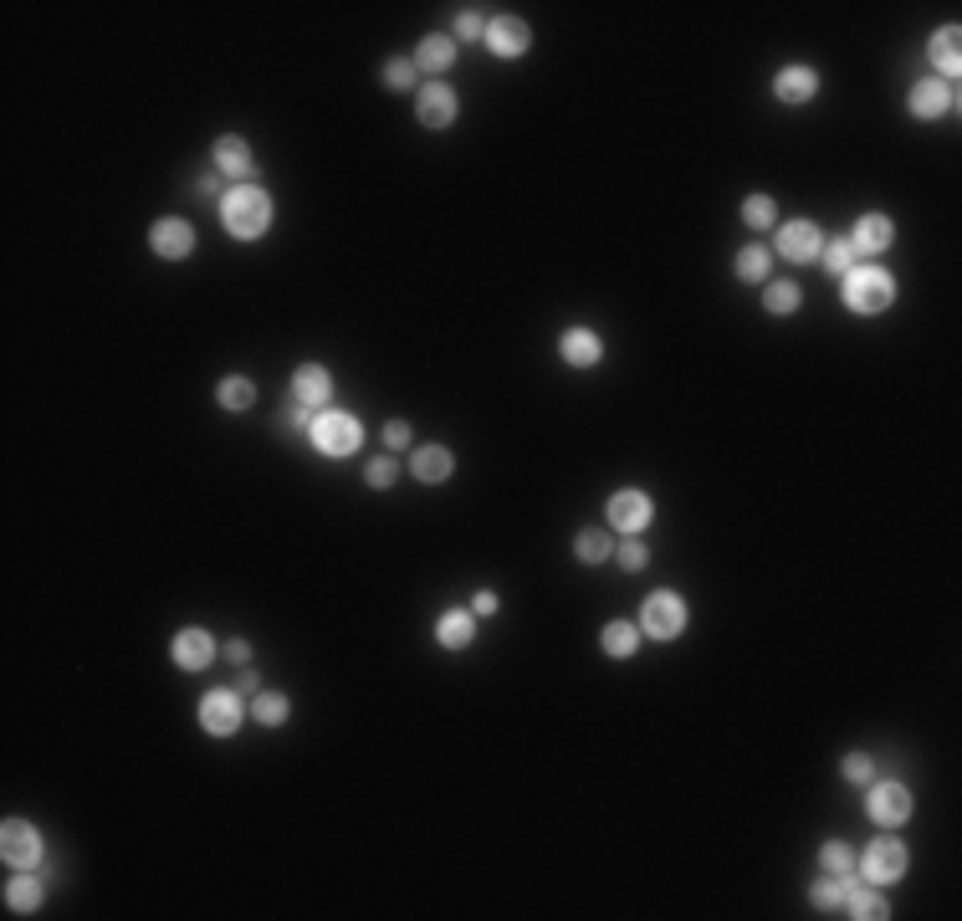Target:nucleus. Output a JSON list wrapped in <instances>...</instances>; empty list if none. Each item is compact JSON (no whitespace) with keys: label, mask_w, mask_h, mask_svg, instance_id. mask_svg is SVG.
<instances>
[{"label":"nucleus","mask_w":962,"mask_h":921,"mask_svg":"<svg viewBox=\"0 0 962 921\" xmlns=\"http://www.w3.org/2000/svg\"><path fill=\"white\" fill-rule=\"evenodd\" d=\"M221 226H226L236 241H256L261 231L272 226V200L261 195L256 185H236V190L221 200Z\"/></svg>","instance_id":"1"},{"label":"nucleus","mask_w":962,"mask_h":921,"mask_svg":"<svg viewBox=\"0 0 962 921\" xmlns=\"http://www.w3.org/2000/svg\"><path fill=\"white\" fill-rule=\"evenodd\" d=\"M308 435H313V446H318L323 456H354V451L364 446V425H359L354 415H343V410H318L313 425H308Z\"/></svg>","instance_id":"2"},{"label":"nucleus","mask_w":962,"mask_h":921,"mask_svg":"<svg viewBox=\"0 0 962 921\" xmlns=\"http://www.w3.org/2000/svg\"><path fill=\"white\" fill-rule=\"evenodd\" d=\"M891 297H896L891 272H881V267L845 272V307L850 313H881V307H891Z\"/></svg>","instance_id":"3"},{"label":"nucleus","mask_w":962,"mask_h":921,"mask_svg":"<svg viewBox=\"0 0 962 921\" xmlns=\"http://www.w3.org/2000/svg\"><path fill=\"white\" fill-rule=\"evenodd\" d=\"M640 630H645L650 640H676V635L686 630V604H681L676 594H650V599L640 604Z\"/></svg>","instance_id":"4"},{"label":"nucleus","mask_w":962,"mask_h":921,"mask_svg":"<svg viewBox=\"0 0 962 921\" xmlns=\"http://www.w3.org/2000/svg\"><path fill=\"white\" fill-rule=\"evenodd\" d=\"M241 717H246V701H241L236 691H205V701H200V727H205L210 737H231V732L241 727Z\"/></svg>","instance_id":"5"},{"label":"nucleus","mask_w":962,"mask_h":921,"mask_svg":"<svg viewBox=\"0 0 962 921\" xmlns=\"http://www.w3.org/2000/svg\"><path fill=\"white\" fill-rule=\"evenodd\" d=\"M0 855H6L11 870H36L41 865V835L21 819H6V829H0Z\"/></svg>","instance_id":"6"},{"label":"nucleus","mask_w":962,"mask_h":921,"mask_svg":"<svg viewBox=\"0 0 962 921\" xmlns=\"http://www.w3.org/2000/svg\"><path fill=\"white\" fill-rule=\"evenodd\" d=\"M860 870H865L870 886H891V881H901V875H906V850H901L896 840H876V845L865 850Z\"/></svg>","instance_id":"7"},{"label":"nucleus","mask_w":962,"mask_h":921,"mask_svg":"<svg viewBox=\"0 0 962 921\" xmlns=\"http://www.w3.org/2000/svg\"><path fill=\"white\" fill-rule=\"evenodd\" d=\"M655 517V502L645 492H615L609 497V522H615L620 533H645Z\"/></svg>","instance_id":"8"},{"label":"nucleus","mask_w":962,"mask_h":921,"mask_svg":"<svg viewBox=\"0 0 962 921\" xmlns=\"http://www.w3.org/2000/svg\"><path fill=\"white\" fill-rule=\"evenodd\" d=\"M487 47L512 62V57H522V52L533 47V31L522 26L517 16H497V21H487Z\"/></svg>","instance_id":"9"},{"label":"nucleus","mask_w":962,"mask_h":921,"mask_svg":"<svg viewBox=\"0 0 962 921\" xmlns=\"http://www.w3.org/2000/svg\"><path fill=\"white\" fill-rule=\"evenodd\" d=\"M819 246H824V236H819L814 221H789L778 231V256L783 261H809V256H819Z\"/></svg>","instance_id":"10"},{"label":"nucleus","mask_w":962,"mask_h":921,"mask_svg":"<svg viewBox=\"0 0 962 921\" xmlns=\"http://www.w3.org/2000/svg\"><path fill=\"white\" fill-rule=\"evenodd\" d=\"M328 394H333V374H328L323 364H302V369L292 374V400H302L308 410H323Z\"/></svg>","instance_id":"11"},{"label":"nucleus","mask_w":962,"mask_h":921,"mask_svg":"<svg viewBox=\"0 0 962 921\" xmlns=\"http://www.w3.org/2000/svg\"><path fill=\"white\" fill-rule=\"evenodd\" d=\"M149 246H154V256H164V261H185V256L195 251V231H190L185 221H159V226L149 231Z\"/></svg>","instance_id":"12"},{"label":"nucleus","mask_w":962,"mask_h":921,"mask_svg":"<svg viewBox=\"0 0 962 921\" xmlns=\"http://www.w3.org/2000/svg\"><path fill=\"white\" fill-rule=\"evenodd\" d=\"M420 123H425V128H451V123H456V93H451L446 82L420 87Z\"/></svg>","instance_id":"13"},{"label":"nucleus","mask_w":962,"mask_h":921,"mask_svg":"<svg viewBox=\"0 0 962 921\" xmlns=\"http://www.w3.org/2000/svg\"><path fill=\"white\" fill-rule=\"evenodd\" d=\"M911 814V794L901 783H876L870 788V819L876 824H901Z\"/></svg>","instance_id":"14"},{"label":"nucleus","mask_w":962,"mask_h":921,"mask_svg":"<svg viewBox=\"0 0 962 921\" xmlns=\"http://www.w3.org/2000/svg\"><path fill=\"white\" fill-rule=\"evenodd\" d=\"M210 655H215V640L205 630H180V635H174V666H180V671H205Z\"/></svg>","instance_id":"15"},{"label":"nucleus","mask_w":962,"mask_h":921,"mask_svg":"<svg viewBox=\"0 0 962 921\" xmlns=\"http://www.w3.org/2000/svg\"><path fill=\"white\" fill-rule=\"evenodd\" d=\"M947 108H952V82L927 77V82L911 87V113H916V118H942Z\"/></svg>","instance_id":"16"},{"label":"nucleus","mask_w":962,"mask_h":921,"mask_svg":"<svg viewBox=\"0 0 962 921\" xmlns=\"http://www.w3.org/2000/svg\"><path fill=\"white\" fill-rule=\"evenodd\" d=\"M855 251L870 256V251H886L896 241V226H891V215H860V226H855Z\"/></svg>","instance_id":"17"},{"label":"nucleus","mask_w":962,"mask_h":921,"mask_svg":"<svg viewBox=\"0 0 962 921\" xmlns=\"http://www.w3.org/2000/svg\"><path fill=\"white\" fill-rule=\"evenodd\" d=\"M599 354H604V343H599L589 328H568V333H563V359L574 364V369H594Z\"/></svg>","instance_id":"18"},{"label":"nucleus","mask_w":962,"mask_h":921,"mask_svg":"<svg viewBox=\"0 0 962 921\" xmlns=\"http://www.w3.org/2000/svg\"><path fill=\"white\" fill-rule=\"evenodd\" d=\"M435 635H441L446 650H466L471 635H476V614H471V609H446L441 625H435Z\"/></svg>","instance_id":"19"},{"label":"nucleus","mask_w":962,"mask_h":921,"mask_svg":"<svg viewBox=\"0 0 962 921\" xmlns=\"http://www.w3.org/2000/svg\"><path fill=\"white\" fill-rule=\"evenodd\" d=\"M773 93H778L783 103H809V98L819 93V77H814L809 67H789V72H778Z\"/></svg>","instance_id":"20"},{"label":"nucleus","mask_w":962,"mask_h":921,"mask_svg":"<svg viewBox=\"0 0 962 921\" xmlns=\"http://www.w3.org/2000/svg\"><path fill=\"white\" fill-rule=\"evenodd\" d=\"M215 164H221V174H231V180H246V174H256L246 139H221V144H215Z\"/></svg>","instance_id":"21"},{"label":"nucleus","mask_w":962,"mask_h":921,"mask_svg":"<svg viewBox=\"0 0 962 921\" xmlns=\"http://www.w3.org/2000/svg\"><path fill=\"white\" fill-rule=\"evenodd\" d=\"M845 911L860 916V921H876V916H886V901L876 896V886H855L845 875Z\"/></svg>","instance_id":"22"},{"label":"nucleus","mask_w":962,"mask_h":921,"mask_svg":"<svg viewBox=\"0 0 962 921\" xmlns=\"http://www.w3.org/2000/svg\"><path fill=\"white\" fill-rule=\"evenodd\" d=\"M451 471H456V456L446 446H420L415 451V476L420 481H446Z\"/></svg>","instance_id":"23"},{"label":"nucleus","mask_w":962,"mask_h":921,"mask_svg":"<svg viewBox=\"0 0 962 921\" xmlns=\"http://www.w3.org/2000/svg\"><path fill=\"white\" fill-rule=\"evenodd\" d=\"M451 62H456V36H425V41H420L415 67H425V72H446Z\"/></svg>","instance_id":"24"},{"label":"nucleus","mask_w":962,"mask_h":921,"mask_svg":"<svg viewBox=\"0 0 962 921\" xmlns=\"http://www.w3.org/2000/svg\"><path fill=\"white\" fill-rule=\"evenodd\" d=\"M957 47H962V31H957V26H942V31L932 36V62H937L947 77H957V67H962Z\"/></svg>","instance_id":"25"},{"label":"nucleus","mask_w":962,"mask_h":921,"mask_svg":"<svg viewBox=\"0 0 962 921\" xmlns=\"http://www.w3.org/2000/svg\"><path fill=\"white\" fill-rule=\"evenodd\" d=\"M640 645V625H604V655H615V661H630Z\"/></svg>","instance_id":"26"},{"label":"nucleus","mask_w":962,"mask_h":921,"mask_svg":"<svg viewBox=\"0 0 962 921\" xmlns=\"http://www.w3.org/2000/svg\"><path fill=\"white\" fill-rule=\"evenodd\" d=\"M819 261H824L829 272H855L860 251H855V241H850V236H835V241H824V246H819Z\"/></svg>","instance_id":"27"},{"label":"nucleus","mask_w":962,"mask_h":921,"mask_svg":"<svg viewBox=\"0 0 962 921\" xmlns=\"http://www.w3.org/2000/svg\"><path fill=\"white\" fill-rule=\"evenodd\" d=\"M819 870H824V875H840V881H845V875L855 870V850H850L845 840H829V845L819 850Z\"/></svg>","instance_id":"28"},{"label":"nucleus","mask_w":962,"mask_h":921,"mask_svg":"<svg viewBox=\"0 0 962 921\" xmlns=\"http://www.w3.org/2000/svg\"><path fill=\"white\" fill-rule=\"evenodd\" d=\"M6 906H11V911H21V916H31V911L41 906V886L31 881V875H16V881L6 886Z\"/></svg>","instance_id":"29"},{"label":"nucleus","mask_w":962,"mask_h":921,"mask_svg":"<svg viewBox=\"0 0 962 921\" xmlns=\"http://www.w3.org/2000/svg\"><path fill=\"white\" fill-rule=\"evenodd\" d=\"M251 400H256V384L246 374H226L221 379V405L226 410H251Z\"/></svg>","instance_id":"30"},{"label":"nucleus","mask_w":962,"mask_h":921,"mask_svg":"<svg viewBox=\"0 0 962 921\" xmlns=\"http://www.w3.org/2000/svg\"><path fill=\"white\" fill-rule=\"evenodd\" d=\"M251 717H256L261 727H282V722H287V696H282V691H261L256 707H251Z\"/></svg>","instance_id":"31"},{"label":"nucleus","mask_w":962,"mask_h":921,"mask_svg":"<svg viewBox=\"0 0 962 921\" xmlns=\"http://www.w3.org/2000/svg\"><path fill=\"white\" fill-rule=\"evenodd\" d=\"M814 906L819 911H845V881H840V875H824V881H814Z\"/></svg>","instance_id":"32"},{"label":"nucleus","mask_w":962,"mask_h":921,"mask_svg":"<svg viewBox=\"0 0 962 921\" xmlns=\"http://www.w3.org/2000/svg\"><path fill=\"white\" fill-rule=\"evenodd\" d=\"M799 297H804L799 282H768V297H763V302H768V313H794Z\"/></svg>","instance_id":"33"},{"label":"nucleus","mask_w":962,"mask_h":921,"mask_svg":"<svg viewBox=\"0 0 962 921\" xmlns=\"http://www.w3.org/2000/svg\"><path fill=\"white\" fill-rule=\"evenodd\" d=\"M737 277H742V282H763V277H768V251H763V246L742 251V256H737Z\"/></svg>","instance_id":"34"},{"label":"nucleus","mask_w":962,"mask_h":921,"mask_svg":"<svg viewBox=\"0 0 962 921\" xmlns=\"http://www.w3.org/2000/svg\"><path fill=\"white\" fill-rule=\"evenodd\" d=\"M773 215H778V205H773L768 195H748V205H742V221H748L753 231L773 226Z\"/></svg>","instance_id":"35"},{"label":"nucleus","mask_w":962,"mask_h":921,"mask_svg":"<svg viewBox=\"0 0 962 921\" xmlns=\"http://www.w3.org/2000/svg\"><path fill=\"white\" fill-rule=\"evenodd\" d=\"M415 72H420L415 62H405V57H395V62H389V67H384V82H389V87H395V93H405V87H415Z\"/></svg>","instance_id":"36"},{"label":"nucleus","mask_w":962,"mask_h":921,"mask_svg":"<svg viewBox=\"0 0 962 921\" xmlns=\"http://www.w3.org/2000/svg\"><path fill=\"white\" fill-rule=\"evenodd\" d=\"M604 553H609V538H604L599 528H589V533H579V558H584V563H599Z\"/></svg>","instance_id":"37"},{"label":"nucleus","mask_w":962,"mask_h":921,"mask_svg":"<svg viewBox=\"0 0 962 921\" xmlns=\"http://www.w3.org/2000/svg\"><path fill=\"white\" fill-rule=\"evenodd\" d=\"M840 773H845L850 783H870V773H876V763H870L865 753H850V758L840 763Z\"/></svg>","instance_id":"38"},{"label":"nucleus","mask_w":962,"mask_h":921,"mask_svg":"<svg viewBox=\"0 0 962 921\" xmlns=\"http://www.w3.org/2000/svg\"><path fill=\"white\" fill-rule=\"evenodd\" d=\"M395 461H369V471H364V481H369V487H389V481H395Z\"/></svg>","instance_id":"39"},{"label":"nucleus","mask_w":962,"mask_h":921,"mask_svg":"<svg viewBox=\"0 0 962 921\" xmlns=\"http://www.w3.org/2000/svg\"><path fill=\"white\" fill-rule=\"evenodd\" d=\"M384 446H389V451H405V446H410V425H405V420H389V425H384Z\"/></svg>","instance_id":"40"},{"label":"nucleus","mask_w":962,"mask_h":921,"mask_svg":"<svg viewBox=\"0 0 962 921\" xmlns=\"http://www.w3.org/2000/svg\"><path fill=\"white\" fill-rule=\"evenodd\" d=\"M481 31H487V26H481L476 11H461V16H456V41H476Z\"/></svg>","instance_id":"41"},{"label":"nucleus","mask_w":962,"mask_h":921,"mask_svg":"<svg viewBox=\"0 0 962 921\" xmlns=\"http://www.w3.org/2000/svg\"><path fill=\"white\" fill-rule=\"evenodd\" d=\"M282 425H287V430H308V425H313L308 405H302V400H292V405H287V415H282Z\"/></svg>","instance_id":"42"},{"label":"nucleus","mask_w":962,"mask_h":921,"mask_svg":"<svg viewBox=\"0 0 962 921\" xmlns=\"http://www.w3.org/2000/svg\"><path fill=\"white\" fill-rule=\"evenodd\" d=\"M620 568H630V574H635V568H645V543H625V548H620Z\"/></svg>","instance_id":"43"},{"label":"nucleus","mask_w":962,"mask_h":921,"mask_svg":"<svg viewBox=\"0 0 962 921\" xmlns=\"http://www.w3.org/2000/svg\"><path fill=\"white\" fill-rule=\"evenodd\" d=\"M471 614H476V620H487V614H497V594H476V599H471Z\"/></svg>","instance_id":"44"},{"label":"nucleus","mask_w":962,"mask_h":921,"mask_svg":"<svg viewBox=\"0 0 962 921\" xmlns=\"http://www.w3.org/2000/svg\"><path fill=\"white\" fill-rule=\"evenodd\" d=\"M226 655H231L236 666H246V661H251V645H246V640H231V645H226Z\"/></svg>","instance_id":"45"}]
</instances>
